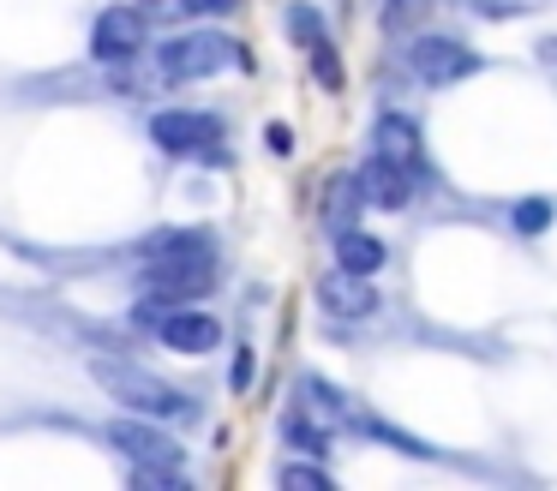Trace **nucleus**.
Returning a JSON list of instances; mask_svg holds the SVG:
<instances>
[{
    "instance_id": "423d86ee",
    "label": "nucleus",
    "mask_w": 557,
    "mask_h": 491,
    "mask_svg": "<svg viewBox=\"0 0 557 491\" xmlns=\"http://www.w3.org/2000/svg\"><path fill=\"white\" fill-rule=\"evenodd\" d=\"M90 54L102 66H126V60L145 54V19L133 7H102L97 24H90Z\"/></svg>"
},
{
    "instance_id": "f8f14e48",
    "label": "nucleus",
    "mask_w": 557,
    "mask_h": 491,
    "mask_svg": "<svg viewBox=\"0 0 557 491\" xmlns=\"http://www.w3.org/2000/svg\"><path fill=\"white\" fill-rule=\"evenodd\" d=\"M389 258V246L377 234H360V228H336V270L348 275H377Z\"/></svg>"
},
{
    "instance_id": "20e7f679",
    "label": "nucleus",
    "mask_w": 557,
    "mask_h": 491,
    "mask_svg": "<svg viewBox=\"0 0 557 491\" xmlns=\"http://www.w3.org/2000/svg\"><path fill=\"white\" fill-rule=\"evenodd\" d=\"M150 138H157L169 156L228 162V150H222V120L216 114H198V108H162V114H150Z\"/></svg>"
},
{
    "instance_id": "0eeeda50",
    "label": "nucleus",
    "mask_w": 557,
    "mask_h": 491,
    "mask_svg": "<svg viewBox=\"0 0 557 491\" xmlns=\"http://www.w3.org/2000/svg\"><path fill=\"white\" fill-rule=\"evenodd\" d=\"M372 150H377V156H389V162H396L401 174H413V180L432 174V162H425V138H420V126H413L408 114H377V126H372Z\"/></svg>"
},
{
    "instance_id": "4be33fe9",
    "label": "nucleus",
    "mask_w": 557,
    "mask_h": 491,
    "mask_svg": "<svg viewBox=\"0 0 557 491\" xmlns=\"http://www.w3.org/2000/svg\"><path fill=\"white\" fill-rule=\"evenodd\" d=\"M181 7H186V12H228L234 0H181Z\"/></svg>"
},
{
    "instance_id": "f3484780",
    "label": "nucleus",
    "mask_w": 557,
    "mask_h": 491,
    "mask_svg": "<svg viewBox=\"0 0 557 491\" xmlns=\"http://www.w3.org/2000/svg\"><path fill=\"white\" fill-rule=\"evenodd\" d=\"M312 78L324 84V90H342V60L330 42H312Z\"/></svg>"
},
{
    "instance_id": "aec40b11",
    "label": "nucleus",
    "mask_w": 557,
    "mask_h": 491,
    "mask_svg": "<svg viewBox=\"0 0 557 491\" xmlns=\"http://www.w3.org/2000/svg\"><path fill=\"white\" fill-rule=\"evenodd\" d=\"M252 371H258V359H252V347L240 342V354H234V366H228V383L246 395V390H252Z\"/></svg>"
},
{
    "instance_id": "9d476101",
    "label": "nucleus",
    "mask_w": 557,
    "mask_h": 491,
    "mask_svg": "<svg viewBox=\"0 0 557 491\" xmlns=\"http://www.w3.org/2000/svg\"><path fill=\"white\" fill-rule=\"evenodd\" d=\"M354 180H360L366 210H408L413 186H420V180H413V174H401V168L389 162V156H377V150H372V162H366Z\"/></svg>"
},
{
    "instance_id": "a211bd4d",
    "label": "nucleus",
    "mask_w": 557,
    "mask_h": 491,
    "mask_svg": "<svg viewBox=\"0 0 557 491\" xmlns=\"http://www.w3.org/2000/svg\"><path fill=\"white\" fill-rule=\"evenodd\" d=\"M480 19H492V24H509V19H521V12L533 7V0H468Z\"/></svg>"
},
{
    "instance_id": "dca6fc26",
    "label": "nucleus",
    "mask_w": 557,
    "mask_h": 491,
    "mask_svg": "<svg viewBox=\"0 0 557 491\" xmlns=\"http://www.w3.org/2000/svg\"><path fill=\"white\" fill-rule=\"evenodd\" d=\"M288 36H294L300 48L324 42V19H318V7H288Z\"/></svg>"
},
{
    "instance_id": "4468645a",
    "label": "nucleus",
    "mask_w": 557,
    "mask_h": 491,
    "mask_svg": "<svg viewBox=\"0 0 557 491\" xmlns=\"http://www.w3.org/2000/svg\"><path fill=\"white\" fill-rule=\"evenodd\" d=\"M354 210H366V198H360V180H336L330 186V228H354Z\"/></svg>"
},
{
    "instance_id": "6ab92c4d",
    "label": "nucleus",
    "mask_w": 557,
    "mask_h": 491,
    "mask_svg": "<svg viewBox=\"0 0 557 491\" xmlns=\"http://www.w3.org/2000/svg\"><path fill=\"white\" fill-rule=\"evenodd\" d=\"M282 486H306V491H330L324 467H300V462H282Z\"/></svg>"
},
{
    "instance_id": "2eb2a0df",
    "label": "nucleus",
    "mask_w": 557,
    "mask_h": 491,
    "mask_svg": "<svg viewBox=\"0 0 557 491\" xmlns=\"http://www.w3.org/2000/svg\"><path fill=\"white\" fill-rule=\"evenodd\" d=\"M552 198H521L516 210H509V222H516V234H545L552 228Z\"/></svg>"
},
{
    "instance_id": "f257e3e1",
    "label": "nucleus",
    "mask_w": 557,
    "mask_h": 491,
    "mask_svg": "<svg viewBox=\"0 0 557 491\" xmlns=\"http://www.w3.org/2000/svg\"><path fill=\"white\" fill-rule=\"evenodd\" d=\"M210 282H216V240L210 234H169V240H157V251L145 258L150 299L193 306Z\"/></svg>"
},
{
    "instance_id": "f03ea898",
    "label": "nucleus",
    "mask_w": 557,
    "mask_h": 491,
    "mask_svg": "<svg viewBox=\"0 0 557 491\" xmlns=\"http://www.w3.org/2000/svg\"><path fill=\"white\" fill-rule=\"evenodd\" d=\"M90 378H97L126 414H145V419H186L193 414V402H186L169 378L133 366V359H90Z\"/></svg>"
},
{
    "instance_id": "6e6552de",
    "label": "nucleus",
    "mask_w": 557,
    "mask_h": 491,
    "mask_svg": "<svg viewBox=\"0 0 557 491\" xmlns=\"http://www.w3.org/2000/svg\"><path fill=\"white\" fill-rule=\"evenodd\" d=\"M109 443L126 455V462H162V467H181V443H169V431H157L145 414H126L109 426Z\"/></svg>"
},
{
    "instance_id": "412c9836",
    "label": "nucleus",
    "mask_w": 557,
    "mask_h": 491,
    "mask_svg": "<svg viewBox=\"0 0 557 491\" xmlns=\"http://www.w3.org/2000/svg\"><path fill=\"white\" fill-rule=\"evenodd\" d=\"M264 144H270V156H294V132L282 126V120H270V126H264Z\"/></svg>"
},
{
    "instance_id": "9b49d317",
    "label": "nucleus",
    "mask_w": 557,
    "mask_h": 491,
    "mask_svg": "<svg viewBox=\"0 0 557 491\" xmlns=\"http://www.w3.org/2000/svg\"><path fill=\"white\" fill-rule=\"evenodd\" d=\"M318 299H324L330 318H372L377 311V294L366 287V275H348V270L324 275V282H318Z\"/></svg>"
},
{
    "instance_id": "39448f33",
    "label": "nucleus",
    "mask_w": 557,
    "mask_h": 491,
    "mask_svg": "<svg viewBox=\"0 0 557 491\" xmlns=\"http://www.w3.org/2000/svg\"><path fill=\"white\" fill-rule=\"evenodd\" d=\"M408 66L420 84H432V90H444V84H461L473 78V72L485 66L480 54H473L468 42H456V36H420V42L408 48Z\"/></svg>"
},
{
    "instance_id": "7ed1b4c3",
    "label": "nucleus",
    "mask_w": 557,
    "mask_h": 491,
    "mask_svg": "<svg viewBox=\"0 0 557 491\" xmlns=\"http://www.w3.org/2000/svg\"><path fill=\"white\" fill-rule=\"evenodd\" d=\"M228 66H246V48L222 30H193V36L162 42V78L169 84H198V78H216Z\"/></svg>"
},
{
    "instance_id": "1a4fd4ad",
    "label": "nucleus",
    "mask_w": 557,
    "mask_h": 491,
    "mask_svg": "<svg viewBox=\"0 0 557 491\" xmlns=\"http://www.w3.org/2000/svg\"><path fill=\"white\" fill-rule=\"evenodd\" d=\"M157 335H162V347H174V354H210V347H222V323L210 318V311H198V306H174L169 318H157Z\"/></svg>"
},
{
    "instance_id": "ddd939ff",
    "label": "nucleus",
    "mask_w": 557,
    "mask_h": 491,
    "mask_svg": "<svg viewBox=\"0 0 557 491\" xmlns=\"http://www.w3.org/2000/svg\"><path fill=\"white\" fill-rule=\"evenodd\" d=\"M282 438H288L300 455H324V450H330V431H324V426H312V419H306L300 407H294V414L282 419Z\"/></svg>"
}]
</instances>
